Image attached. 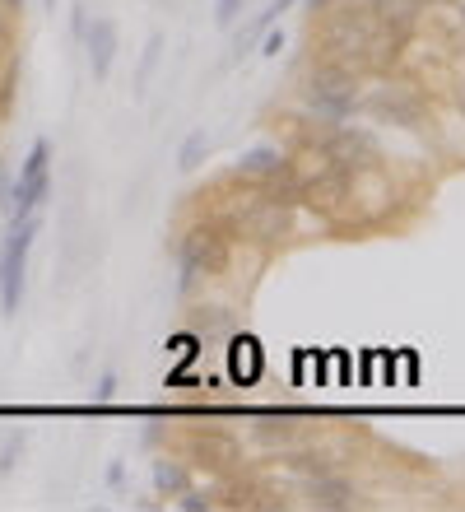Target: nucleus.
Masks as SVG:
<instances>
[{
    "label": "nucleus",
    "instance_id": "nucleus-1",
    "mask_svg": "<svg viewBox=\"0 0 465 512\" xmlns=\"http://www.w3.org/2000/svg\"><path fill=\"white\" fill-rule=\"evenodd\" d=\"M312 52H317V61H335V66H349L363 75V70L396 66L400 52H405V38H396V33H386V28L372 24V14L363 10V0L359 5L335 0L331 10H321Z\"/></svg>",
    "mask_w": 465,
    "mask_h": 512
},
{
    "label": "nucleus",
    "instance_id": "nucleus-2",
    "mask_svg": "<svg viewBox=\"0 0 465 512\" xmlns=\"http://www.w3.org/2000/svg\"><path fill=\"white\" fill-rule=\"evenodd\" d=\"M173 252H177V270H182V294H191L200 280H214V275L228 270L233 233H228L214 215H205V219H196L191 229H182Z\"/></svg>",
    "mask_w": 465,
    "mask_h": 512
},
{
    "label": "nucleus",
    "instance_id": "nucleus-3",
    "mask_svg": "<svg viewBox=\"0 0 465 512\" xmlns=\"http://www.w3.org/2000/svg\"><path fill=\"white\" fill-rule=\"evenodd\" d=\"M303 103H307V112H317L321 122H349L363 103L359 70L335 66V61H317V66L307 70Z\"/></svg>",
    "mask_w": 465,
    "mask_h": 512
},
{
    "label": "nucleus",
    "instance_id": "nucleus-4",
    "mask_svg": "<svg viewBox=\"0 0 465 512\" xmlns=\"http://www.w3.org/2000/svg\"><path fill=\"white\" fill-rule=\"evenodd\" d=\"M33 238H38V215L10 219V233H5V243H0V312H5V317H14L19 303H24Z\"/></svg>",
    "mask_w": 465,
    "mask_h": 512
},
{
    "label": "nucleus",
    "instance_id": "nucleus-5",
    "mask_svg": "<svg viewBox=\"0 0 465 512\" xmlns=\"http://www.w3.org/2000/svg\"><path fill=\"white\" fill-rule=\"evenodd\" d=\"M52 191V140H33L19 163V177L10 187V219H28L38 215V205Z\"/></svg>",
    "mask_w": 465,
    "mask_h": 512
},
{
    "label": "nucleus",
    "instance_id": "nucleus-6",
    "mask_svg": "<svg viewBox=\"0 0 465 512\" xmlns=\"http://www.w3.org/2000/svg\"><path fill=\"white\" fill-rule=\"evenodd\" d=\"M359 112H372L377 122L400 126V131H424V122H428V98L419 94L414 84H382V89L363 94Z\"/></svg>",
    "mask_w": 465,
    "mask_h": 512
},
{
    "label": "nucleus",
    "instance_id": "nucleus-7",
    "mask_svg": "<svg viewBox=\"0 0 465 512\" xmlns=\"http://www.w3.org/2000/svg\"><path fill=\"white\" fill-rule=\"evenodd\" d=\"M317 145L331 154V163L340 173H363L372 163H382L377 135L363 131V126H349V122H326V131L317 135Z\"/></svg>",
    "mask_w": 465,
    "mask_h": 512
},
{
    "label": "nucleus",
    "instance_id": "nucleus-8",
    "mask_svg": "<svg viewBox=\"0 0 465 512\" xmlns=\"http://www.w3.org/2000/svg\"><path fill=\"white\" fill-rule=\"evenodd\" d=\"M117 52H121V33H117V19H89V33H84V56H89V75L98 84L112 80V66H117Z\"/></svg>",
    "mask_w": 465,
    "mask_h": 512
},
{
    "label": "nucleus",
    "instance_id": "nucleus-9",
    "mask_svg": "<svg viewBox=\"0 0 465 512\" xmlns=\"http://www.w3.org/2000/svg\"><path fill=\"white\" fill-rule=\"evenodd\" d=\"M233 177L242 182H256V187H275V182H289V154L275 145H261V149H247L233 168Z\"/></svg>",
    "mask_w": 465,
    "mask_h": 512
},
{
    "label": "nucleus",
    "instance_id": "nucleus-10",
    "mask_svg": "<svg viewBox=\"0 0 465 512\" xmlns=\"http://www.w3.org/2000/svg\"><path fill=\"white\" fill-rule=\"evenodd\" d=\"M363 10L372 14V24L396 33V38L410 42L419 19H424V0H363Z\"/></svg>",
    "mask_w": 465,
    "mask_h": 512
},
{
    "label": "nucleus",
    "instance_id": "nucleus-11",
    "mask_svg": "<svg viewBox=\"0 0 465 512\" xmlns=\"http://www.w3.org/2000/svg\"><path fill=\"white\" fill-rule=\"evenodd\" d=\"M307 503L321 512H345L359 503V485L345 480V475H335V471H321L307 480Z\"/></svg>",
    "mask_w": 465,
    "mask_h": 512
},
{
    "label": "nucleus",
    "instance_id": "nucleus-12",
    "mask_svg": "<svg viewBox=\"0 0 465 512\" xmlns=\"http://www.w3.org/2000/svg\"><path fill=\"white\" fill-rule=\"evenodd\" d=\"M186 452H191V461L214 466V471H228V466H238V457H242L238 438H228V433H219V429L191 433V438H186Z\"/></svg>",
    "mask_w": 465,
    "mask_h": 512
},
{
    "label": "nucleus",
    "instance_id": "nucleus-13",
    "mask_svg": "<svg viewBox=\"0 0 465 512\" xmlns=\"http://www.w3.org/2000/svg\"><path fill=\"white\" fill-rule=\"evenodd\" d=\"M163 33H149L145 38V52H140V66H135V94H145L149 84H154V70H159V61H163Z\"/></svg>",
    "mask_w": 465,
    "mask_h": 512
},
{
    "label": "nucleus",
    "instance_id": "nucleus-14",
    "mask_svg": "<svg viewBox=\"0 0 465 512\" xmlns=\"http://www.w3.org/2000/svg\"><path fill=\"white\" fill-rule=\"evenodd\" d=\"M154 485H159V494H168V499H177V494H182V489L191 485V475H186L182 466H177V461H168V457H163L159 466H154Z\"/></svg>",
    "mask_w": 465,
    "mask_h": 512
},
{
    "label": "nucleus",
    "instance_id": "nucleus-15",
    "mask_svg": "<svg viewBox=\"0 0 465 512\" xmlns=\"http://www.w3.org/2000/svg\"><path fill=\"white\" fill-rule=\"evenodd\" d=\"M205 149H210V140H205V131L196 126V131L182 140V149H177V168H196V163L205 159Z\"/></svg>",
    "mask_w": 465,
    "mask_h": 512
},
{
    "label": "nucleus",
    "instance_id": "nucleus-16",
    "mask_svg": "<svg viewBox=\"0 0 465 512\" xmlns=\"http://www.w3.org/2000/svg\"><path fill=\"white\" fill-rule=\"evenodd\" d=\"M19 452H24V433H10L5 447H0V480L14 471V457H19Z\"/></svg>",
    "mask_w": 465,
    "mask_h": 512
},
{
    "label": "nucleus",
    "instance_id": "nucleus-17",
    "mask_svg": "<svg viewBox=\"0 0 465 512\" xmlns=\"http://www.w3.org/2000/svg\"><path fill=\"white\" fill-rule=\"evenodd\" d=\"M293 5H298V0H270V5H266V14L256 19V33H266L270 24H279V19H284V14H289Z\"/></svg>",
    "mask_w": 465,
    "mask_h": 512
},
{
    "label": "nucleus",
    "instance_id": "nucleus-18",
    "mask_svg": "<svg viewBox=\"0 0 465 512\" xmlns=\"http://www.w3.org/2000/svg\"><path fill=\"white\" fill-rule=\"evenodd\" d=\"M242 5H247V0H214V24H219V28H233V19H238Z\"/></svg>",
    "mask_w": 465,
    "mask_h": 512
},
{
    "label": "nucleus",
    "instance_id": "nucleus-19",
    "mask_svg": "<svg viewBox=\"0 0 465 512\" xmlns=\"http://www.w3.org/2000/svg\"><path fill=\"white\" fill-rule=\"evenodd\" d=\"M70 33H75V42H84V33H89V5L84 0L70 5Z\"/></svg>",
    "mask_w": 465,
    "mask_h": 512
},
{
    "label": "nucleus",
    "instance_id": "nucleus-20",
    "mask_svg": "<svg viewBox=\"0 0 465 512\" xmlns=\"http://www.w3.org/2000/svg\"><path fill=\"white\" fill-rule=\"evenodd\" d=\"M279 52H284V28L270 24L266 33H261V56H279Z\"/></svg>",
    "mask_w": 465,
    "mask_h": 512
},
{
    "label": "nucleus",
    "instance_id": "nucleus-21",
    "mask_svg": "<svg viewBox=\"0 0 465 512\" xmlns=\"http://www.w3.org/2000/svg\"><path fill=\"white\" fill-rule=\"evenodd\" d=\"M117 396V373H103L98 378V391H93V401H112Z\"/></svg>",
    "mask_w": 465,
    "mask_h": 512
},
{
    "label": "nucleus",
    "instance_id": "nucleus-22",
    "mask_svg": "<svg viewBox=\"0 0 465 512\" xmlns=\"http://www.w3.org/2000/svg\"><path fill=\"white\" fill-rule=\"evenodd\" d=\"M10 173H5V163H0V205H5V210H10Z\"/></svg>",
    "mask_w": 465,
    "mask_h": 512
},
{
    "label": "nucleus",
    "instance_id": "nucleus-23",
    "mask_svg": "<svg viewBox=\"0 0 465 512\" xmlns=\"http://www.w3.org/2000/svg\"><path fill=\"white\" fill-rule=\"evenodd\" d=\"M452 103H456V112H461V117H465V75L452 84Z\"/></svg>",
    "mask_w": 465,
    "mask_h": 512
},
{
    "label": "nucleus",
    "instance_id": "nucleus-24",
    "mask_svg": "<svg viewBox=\"0 0 465 512\" xmlns=\"http://www.w3.org/2000/svg\"><path fill=\"white\" fill-rule=\"evenodd\" d=\"M0 5H5V10H10L14 19H19V14H24V5H28V0H0Z\"/></svg>",
    "mask_w": 465,
    "mask_h": 512
},
{
    "label": "nucleus",
    "instance_id": "nucleus-25",
    "mask_svg": "<svg viewBox=\"0 0 465 512\" xmlns=\"http://www.w3.org/2000/svg\"><path fill=\"white\" fill-rule=\"evenodd\" d=\"M331 5H335V0H307V10H312V14H321V10H331Z\"/></svg>",
    "mask_w": 465,
    "mask_h": 512
},
{
    "label": "nucleus",
    "instance_id": "nucleus-26",
    "mask_svg": "<svg viewBox=\"0 0 465 512\" xmlns=\"http://www.w3.org/2000/svg\"><path fill=\"white\" fill-rule=\"evenodd\" d=\"M442 5H456V0H424V10H442Z\"/></svg>",
    "mask_w": 465,
    "mask_h": 512
},
{
    "label": "nucleus",
    "instance_id": "nucleus-27",
    "mask_svg": "<svg viewBox=\"0 0 465 512\" xmlns=\"http://www.w3.org/2000/svg\"><path fill=\"white\" fill-rule=\"evenodd\" d=\"M456 19H461V28H465V0H456Z\"/></svg>",
    "mask_w": 465,
    "mask_h": 512
},
{
    "label": "nucleus",
    "instance_id": "nucleus-28",
    "mask_svg": "<svg viewBox=\"0 0 465 512\" xmlns=\"http://www.w3.org/2000/svg\"><path fill=\"white\" fill-rule=\"evenodd\" d=\"M42 5H47V10H56V0H42Z\"/></svg>",
    "mask_w": 465,
    "mask_h": 512
}]
</instances>
